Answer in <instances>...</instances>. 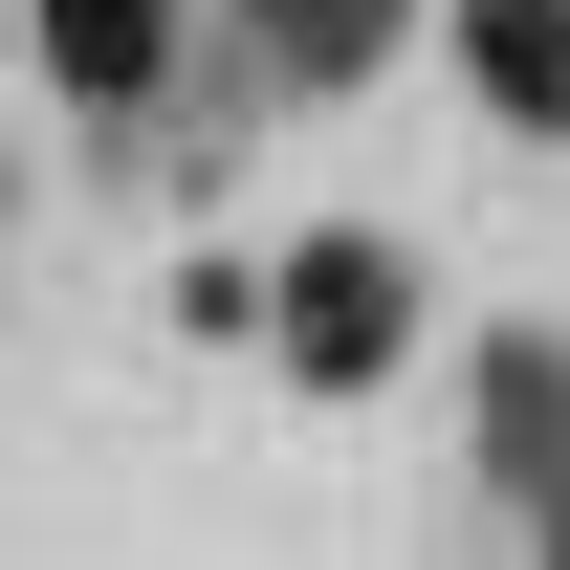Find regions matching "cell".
Returning a JSON list of instances; mask_svg holds the SVG:
<instances>
[{
  "label": "cell",
  "mask_w": 570,
  "mask_h": 570,
  "mask_svg": "<svg viewBox=\"0 0 570 570\" xmlns=\"http://www.w3.org/2000/svg\"><path fill=\"white\" fill-rule=\"evenodd\" d=\"M285 352H307V373H373V352H395V264H373V242H307V264H285Z\"/></svg>",
  "instance_id": "cell-1"
},
{
  "label": "cell",
  "mask_w": 570,
  "mask_h": 570,
  "mask_svg": "<svg viewBox=\"0 0 570 570\" xmlns=\"http://www.w3.org/2000/svg\"><path fill=\"white\" fill-rule=\"evenodd\" d=\"M154 45H176V0H45V67L67 88H154Z\"/></svg>",
  "instance_id": "cell-2"
},
{
  "label": "cell",
  "mask_w": 570,
  "mask_h": 570,
  "mask_svg": "<svg viewBox=\"0 0 570 570\" xmlns=\"http://www.w3.org/2000/svg\"><path fill=\"white\" fill-rule=\"evenodd\" d=\"M461 45H483V88H504V110H570V0H483Z\"/></svg>",
  "instance_id": "cell-3"
}]
</instances>
